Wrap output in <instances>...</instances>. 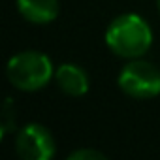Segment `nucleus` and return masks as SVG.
I'll use <instances>...</instances> for the list:
<instances>
[{"instance_id":"1","label":"nucleus","mask_w":160,"mask_h":160,"mask_svg":"<svg viewBox=\"0 0 160 160\" xmlns=\"http://www.w3.org/2000/svg\"><path fill=\"white\" fill-rule=\"evenodd\" d=\"M106 45L119 58H141L152 45L151 25L138 13H121L106 30Z\"/></svg>"},{"instance_id":"2","label":"nucleus","mask_w":160,"mask_h":160,"mask_svg":"<svg viewBox=\"0 0 160 160\" xmlns=\"http://www.w3.org/2000/svg\"><path fill=\"white\" fill-rule=\"evenodd\" d=\"M8 81L23 92H36L43 89L51 79H55L53 60L36 49L15 53L6 64Z\"/></svg>"},{"instance_id":"3","label":"nucleus","mask_w":160,"mask_h":160,"mask_svg":"<svg viewBox=\"0 0 160 160\" xmlns=\"http://www.w3.org/2000/svg\"><path fill=\"white\" fill-rule=\"evenodd\" d=\"M119 89L134 100H151L160 94V68L149 60L132 58L117 77Z\"/></svg>"},{"instance_id":"4","label":"nucleus","mask_w":160,"mask_h":160,"mask_svg":"<svg viewBox=\"0 0 160 160\" xmlns=\"http://www.w3.org/2000/svg\"><path fill=\"white\" fill-rule=\"evenodd\" d=\"M15 152L23 160H51L57 152V143L47 126L30 122L17 132Z\"/></svg>"},{"instance_id":"5","label":"nucleus","mask_w":160,"mask_h":160,"mask_svg":"<svg viewBox=\"0 0 160 160\" xmlns=\"http://www.w3.org/2000/svg\"><path fill=\"white\" fill-rule=\"evenodd\" d=\"M55 83L66 96L81 98L91 89V77L83 66L64 62L55 68Z\"/></svg>"},{"instance_id":"6","label":"nucleus","mask_w":160,"mask_h":160,"mask_svg":"<svg viewBox=\"0 0 160 160\" xmlns=\"http://www.w3.org/2000/svg\"><path fill=\"white\" fill-rule=\"evenodd\" d=\"M19 15L32 25H49L60 13L58 0H17Z\"/></svg>"},{"instance_id":"7","label":"nucleus","mask_w":160,"mask_h":160,"mask_svg":"<svg viewBox=\"0 0 160 160\" xmlns=\"http://www.w3.org/2000/svg\"><path fill=\"white\" fill-rule=\"evenodd\" d=\"M2 130H0V138H6L8 132H12L15 128V109H13V104H12V98H6V104H4V111H2Z\"/></svg>"},{"instance_id":"8","label":"nucleus","mask_w":160,"mask_h":160,"mask_svg":"<svg viewBox=\"0 0 160 160\" xmlns=\"http://www.w3.org/2000/svg\"><path fill=\"white\" fill-rule=\"evenodd\" d=\"M68 160H106V154L96 151V149H89V147H81L75 149L68 154Z\"/></svg>"},{"instance_id":"9","label":"nucleus","mask_w":160,"mask_h":160,"mask_svg":"<svg viewBox=\"0 0 160 160\" xmlns=\"http://www.w3.org/2000/svg\"><path fill=\"white\" fill-rule=\"evenodd\" d=\"M156 10H158V15H160V0H156Z\"/></svg>"}]
</instances>
